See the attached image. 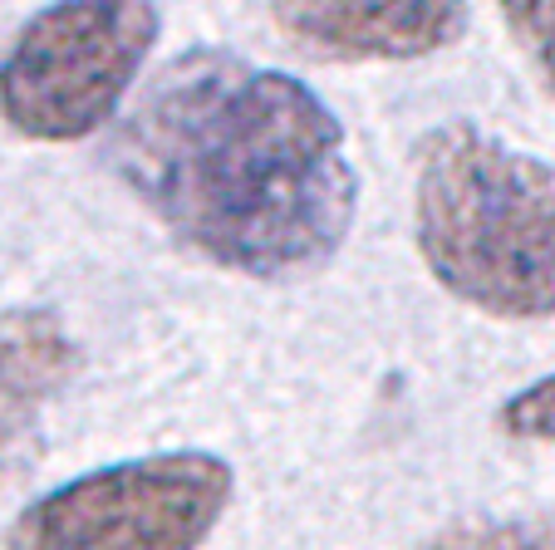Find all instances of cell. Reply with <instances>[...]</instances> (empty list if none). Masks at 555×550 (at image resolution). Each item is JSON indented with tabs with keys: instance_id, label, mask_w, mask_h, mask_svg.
<instances>
[{
	"instance_id": "6da1fadb",
	"label": "cell",
	"mask_w": 555,
	"mask_h": 550,
	"mask_svg": "<svg viewBox=\"0 0 555 550\" xmlns=\"http://www.w3.org/2000/svg\"><path fill=\"white\" fill-rule=\"evenodd\" d=\"M114 172L172 241L251 281H300L359 207L345 124L295 74L188 50L118 118Z\"/></svg>"
},
{
	"instance_id": "7a4b0ae2",
	"label": "cell",
	"mask_w": 555,
	"mask_h": 550,
	"mask_svg": "<svg viewBox=\"0 0 555 550\" xmlns=\"http://www.w3.org/2000/svg\"><path fill=\"white\" fill-rule=\"evenodd\" d=\"M413 241L433 281L492 320L555 315V167L477 124H442L413 163Z\"/></svg>"
},
{
	"instance_id": "3957f363",
	"label": "cell",
	"mask_w": 555,
	"mask_h": 550,
	"mask_svg": "<svg viewBox=\"0 0 555 550\" xmlns=\"http://www.w3.org/2000/svg\"><path fill=\"white\" fill-rule=\"evenodd\" d=\"M163 35L157 5H50L15 30L0 60V118L35 143H74L118 114Z\"/></svg>"
},
{
	"instance_id": "277c9868",
	"label": "cell",
	"mask_w": 555,
	"mask_h": 550,
	"mask_svg": "<svg viewBox=\"0 0 555 550\" xmlns=\"http://www.w3.org/2000/svg\"><path fill=\"white\" fill-rule=\"evenodd\" d=\"M236 472L217 452H153L69 477L15 516L5 550H202Z\"/></svg>"
},
{
	"instance_id": "5b68a950",
	"label": "cell",
	"mask_w": 555,
	"mask_h": 550,
	"mask_svg": "<svg viewBox=\"0 0 555 550\" xmlns=\"http://www.w3.org/2000/svg\"><path fill=\"white\" fill-rule=\"evenodd\" d=\"M271 21L285 40L325 60H428L467 30V5L452 0H393V5H271Z\"/></svg>"
},
{
	"instance_id": "8992f818",
	"label": "cell",
	"mask_w": 555,
	"mask_h": 550,
	"mask_svg": "<svg viewBox=\"0 0 555 550\" xmlns=\"http://www.w3.org/2000/svg\"><path fill=\"white\" fill-rule=\"evenodd\" d=\"M79 349L60 315L50 310H5L0 315V443L21 433L64 384Z\"/></svg>"
},
{
	"instance_id": "52a82bcc",
	"label": "cell",
	"mask_w": 555,
	"mask_h": 550,
	"mask_svg": "<svg viewBox=\"0 0 555 550\" xmlns=\"http://www.w3.org/2000/svg\"><path fill=\"white\" fill-rule=\"evenodd\" d=\"M423 550H555V511L496 521H457L423 540Z\"/></svg>"
},
{
	"instance_id": "ba28073f",
	"label": "cell",
	"mask_w": 555,
	"mask_h": 550,
	"mask_svg": "<svg viewBox=\"0 0 555 550\" xmlns=\"http://www.w3.org/2000/svg\"><path fill=\"white\" fill-rule=\"evenodd\" d=\"M496 433L512 443H535L551 447L555 443V374L526 384L521 394H512L496 408Z\"/></svg>"
},
{
	"instance_id": "9c48e42d",
	"label": "cell",
	"mask_w": 555,
	"mask_h": 550,
	"mask_svg": "<svg viewBox=\"0 0 555 550\" xmlns=\"http://www.w3.org/2000/svg\"><path fill=\"white\" fill-rule=\"evenodd\" d=\"M502 21L531 60V69L541 74V84L555 94V0H512L502 5Z\"/></svg>"
}]
</instances>
